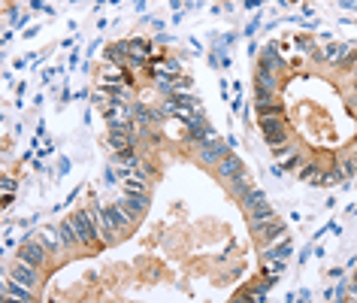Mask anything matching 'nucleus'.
Instances as JSON below:
<instances>
[{"instance_id":"2f4dec72","label":"nucleus","mask_w":357,"mask_h":303,"mask_svg":"<svg viewBox=\"0 0 357 303\" xmlns=\"http://www.w3.org/2000/svg\"><path fill=\"white\" fill-rule=\"evenodd\" d=\"M297 164H300V158H297V155H288V161L281 164V170H291V167H297Z\"/></svg>"},{"instance_id":"5701e85b","label":"nucleus","mask_w":357,"mask_h":303,"mask_svg":"<svg viewBox=\"0 0 357 303\" xmlns=\"http://www.w3.org/2000/svg\"><path fill=\"white\" fill-rule=\"evenodd\" d=\"M61 234V230H58ZM58 234L51 227H43V234H40V240H46V248H61V243H58Z\"/></svg>"},{"instance_id":"b1692460","label":"nucleus","mask_w":357,"mask_h":303,"mask_svg":"<svg viewBox=\"0 0 357 303\" xmlns=\"http://www.w3.org/2000/svg\"><path fill=\"white\" fill-rule=\"evenodd\" d=\"M115 161L124 167H136V155H133V149H124V152H115Z\"/></svg>"},{"instance_id":"f3484780","label":"nucleus","mask_w":357,"mask_h":303,"mask_svg":"<svg viewBox=\"0 0 357 303\" xmlns=\"http://www.w3.org/2000/svg\"><path fill=\"white\" fill-rule=\"evenodd\" d=\"M291 252H294V243L284 237V243H279V246H273V248H266L263 258H266V261H276V258H288Z\"/></svg>"},{"instance_id":"f03ea898","label":"nucleus","mask_w":357,"mask_h":303,"mask_svg":"<svg viewBox=\"0 0 357 303\" xmlns=\"http://www.w3.org/2000/svg\"><path fill=\"white\" fill-rule=\"evenodd\" d=\"M94 212H97V216L100 219H106V221H109L112 224V230H128L130 227V216H128V212H124V206L121 203H112V206H94Z\"/></svg>"},{"instance_id":"c9c22d12","label":"nucleus","mask_w":357,"mask_h":303,"mask_svg":"<svg viewBox=\"0 0 357 303\" xmlns=\"http://www.w3.org/2000/svg\"><path fill=\"white\" fill-rule=\"evenodd\" d=\"M257 25H260V19H255V22H252V25H248V28H245V33H248V37H252V33H255V30H257Z\"/></svg>"},{"instance_id":"6ab92c4d","label":"nucleus","mask_w":357,"mask_h":303,"mask_svg":"<svg viewBox=\"0 0 357 303\" xmlns=\"http://www.w3.org/2000/svg\"><path fill=\"white\" fill-rule=\"evenodd\" d=\"M255 88H266V91H276L273 70H263V67H257V73H255Z\"/></svg>"},{"instance_id":"2eb2a0df","label":"nucleus","mask_w":357,"mask_h":303,"mask_svg":"<svg viewBox=\"0 0 357 303\" xmlns=\"http://www.w3.org/2000/svg\"><path fill=\"white\" fill-rule=\"evenodd\" d=\"M345 55H348V46H345V43H327L324 52H321V58L330 61V64H339Z\"/></svg>"},{"instance_id":"7ed1b4c3","label":"nucleus","mask_w":357,"mask_h":303,"mask_svg":"<svg viewBox=\"0 0 357 303\" xmlns=\"http://www.w3.org/2000/svg\"><path fill=\"white\" fill-rule=\"evenodd\" d=\"M260 134H263V139L270 142V146H281L284 142V121H281V115L260 118Z\"/></svg>"},{"instance_id":"4468645a","label":"nucleus","mask_w":357,"mask_h":303,"mask_svg":"<svg viewBox=\"0 0 357 303\" xmlns=\"http://www.w3.org/2000/svg\"><path fill=\"white\" fill-rule=\"evenodd\" d=\"M109 149L112 152H124V149H130L133 146V134H124V131H109Z\"/></svg>"},{"instance_id":"423d86ee","label":"nucleus","mask_w":357,"mask_h":303,"mask_svg":"<svg viewBox=\"0 0 357 303\" xmlns=\"http://www.w3.org/2000/svg\"><path fill=\"white\" fill-rule=\"evenodd\" d=\"M224 155H227V146H224L221 139H215V137L206 139L203 146H200V161H203V164H218Z\"/></svg>"},{"instance_id":"4be33fe9","label":"nucleus","mask_w":357,"mask_h":303,"mask_svg":"<svg viewBox=\"0 0 357 303\" xmlns=\"http://www.w3.org/2000/svg\"><path fill=\"white\" fill-rule=\"evenodd\" d=\"M281 112H284V106L279 100H273V103H257V115L260 118H266V115H281Z\"/></svg>"},{"instance_id":"ddd939ff","label":"nucleus","mask_w":357,"mask_h":303,"mask_svg":"<svg viewBox=\"0 0 357 303\" xmlns=\"http://www.w3.org/2000/svg\"><path fill=\"white\" fill-rule=\"evenodd\" d=\"M3 297L30 300V291H27V285H25V282H19V279H9V282H3Z\"/></svg>"},{"instance_id":"58836bf2","label":"nucleus","mask_w":357,"mask_h":303,"mask_svg":"<svg viewBox=\"0 0 357 303\" xmlns=\"http://www.w3.org/2000/svg\"><path fill=\"white\" fill-rule=\"evenodd\" d=\"M354 82H357V76H354Z\"/></svg>"},{"instance_id":"412c9836","label":"nucleus","mask_w":357,"mask_h":303,"mask_svg":"<svg viewBox=\"0 0 357 303\" xmlns=\"http://www.w3.org/2000/svg\"><path fill=\"white\" fill-rule=\"evenodd\" d=\"M266 197H263V191L260 188H248V194H242V203H245V209H255L257 203H263Z\"/></svg>"},{"instance_id":"cd10ccee","label":"nucleus","mask_w":357,"mask_h":303,"mask_svg":"<svg viewBox=\"0 0 357 303\" xmlns=\"http://www.w3.org/2000/svg\"><path fill=\"white\" fill-rule=\"evenodd\" d=\"M100 82L103 85H121V73H118V70H106V73L100 76Z\"/></svg>"},{"instance_id":"0eeeda50","label":"nucleus","mask_w":357,"mask_h":303,"mask_svg":"<svg viewBox=\"0 0 357 303\" xmlns=\"http://www.w3.org/2000/svg\"><path fill=\"white\" fill-rule=\"evenodd\" d=\"M255 234L260 237V243H273V240L284 237V224H281L279 219H270V221H260V224H255Z\"/></svg>"},{"instance_id":"4c0bfd02","label":"nucleus","mask_w":357,"mask_h":303,"mask_svg":"<svg viewBox=\"0 0 357 303\" xmlns=\"http://www.w3.org/2000/svg\"><path fill=\"white\" fill-rule=\"evenodd\" d=\"M351 291L357 294V273H354V279H351Z\"/></svg>"},{"instance_id":"c85d7f7f","label":"nucleus","mask_w":357,"mask_h":303,"mask_svg":"<svg viewBox=\"0 0 357 303\" xmlns=\"http://www.w3.org/2000/svg\"><path fill=\"white\" fill-rule=\"evenodd\" d=\"M248 188H252V185H248L245 173H242V176H236V179H233V194H248Z\"/></svg>"},{"instance_id":"aec40b11","label":"nucleus","mask_w":357,"mask_h":303,"mask_svg":"<svg viewBox=\"0 0 357 303\" xmlns=\"http://www.w3.org/2000/svg\"><path fill=\"white\" fill-rule=\"evenodd\" d=\"M106 58H109V61H115V64L130 61V58H128V43H112L109 49H106Z\"/></svg>"},{"instance_id":"6e6552de","label":"nucleus","mask_w":357,"mask_h":303,"mask_svg":"<svg viewBox=\"0 0 357 303\" xmlns=\"http://www.w3.org/2000/svg\"><path fill=\"white\" fill-rule=\"evenodd\" d=\"M19 261H27V264H33V267H40V264L46 261L43 240H40V243H25V246H19Z\"/></svg>"},{"instance_id":"f257e3e1","label":"nucleus","mask_w":357,"mask_h":303,"mask_svg":"<svg viewBox=\"0 0 357 303\" xmlns=\"http://www.w3.org/2000/svg\"><path fill=\"white\" fill-rule=\"evenodd\" d=\"M76 224V234H79V243L82 246H91L97 243V219H94V212H76V216H70Z\"/></svg>"},{"instance_id":"9d476101","label":"nucleus","mask_w":357,"mask_h":303,"mask_svg":"<svg viewBox=\"0 0 357 303\" xmlns=\"http://www.w3.org/2000/svg\"><path fill=\"white\" fill-rule=\"evenodd\" d=\"M152 55V46L146 40H128V58L130 64H146Z\"/></svg>"},{"instance_id":"e433bc0d","label":"nucleus","mask_w":357,"mask_h":303,"mask_svg":"<svg viewBox=\"0 0 357 303\" xmlns=\"http://www.w3.org/2000/svg\"><path fill=\"white\" fill-rule=\"evenodd\" d=\"M245 6H248V9H255V6H260V0H245Z\"/></svg>"},{"instance_id":"39448f33","label":"nucleus","mask_w":357,"mask_h":303,"mask_svg":"<svg viewBox=\"0 0 357 303\" xmlns=\"http://www.w3.org/2000/svg\"><path fill=\"white\" fill-rule=\"evenodd\" d=\"M118 203L124 206V212H128L130 219H139L142 212L149 209V194H146V191H139V194H128V197H121Z\"/></svg>"},{"instance_id":"20e7f679","label":"nucleus","mask_w":357,"mask_h":303,"mask_svg":"<svg viewBox=\"0 0 357 303\" xmlns=\"http://www.w3.org/2000/svg\"><path fill=\"white\" fill-rule=\"evenodd\" d=\"M118 176H121V188L128 191V194H139V191H146L149 188V182H146V176H142L139 170H118Z\"/></svg>"},{"instance_id":"a878e982","label":"nucleus","mask_w":357,"mask_h":303,"mask_svg":"<svg viewBox=\"0 0 357 303\" xmlns=\"http://www.w3.org/2000/svg\"><path fill=\"white\" fill-rule=\"evenodd\" d=\"M342 179H345V173H342V170H330V173H321V179H318V182L336 185V182H342Z\"/></svg>"},{"instance_id":"c756f323","label":"nucleus","mask_w":357,"mask_h":303,"mask_svg":"<svg viewBox=\"0 0 357 303\" xmlns=\"http://www.w3.org/2000/svg\"><path fill=\"white\" fill-rule=\"evenodd\" d=\"M281 270H284V258H276L270 267H263V273H266V276H276V273H281Z\"/></svg>"},{"instance_id":"f8f14e48","label":"nucleus","mask_w":357,"mask_h":303,"mask_svg":"<svg viewBox=\"0 0 357 303\" xmlns=\"http://www.w3.org/2000/svg\"><path fill=\"white\" fill-rule=\"evenodd\" d=\"M12 279H19V282H25V285H37V270H33V264H27V261H22V264H15L12 267Z\"/></svg>"},{"instance_id":"1a4fd4ad","label":"nucleus","mask_w":357,"mask_h":303,"mask_svg":"<svg viewBox=\"0 0 357 303\" xmlns=\"http://www.w3.org/2000/svg\"><path fill=\"white\" fill-rule=\"evenodd\" d=\"M215 170H218V176H224V179H236V176H242L245 170H242V161L236 155H224L221 161L215 164Z\"/></svg>"},{"instance_id":"7c9ffc66","label":"nucleus","mask_w":357,"mask_h":303,"mask_svg":"<svg viewBox=\"0 0 357 303\" xmlns=\"http://www.w3.org/2000/svg\"><path fill=\"white\" fill-rule=\"evenodd\" d=\"M0 188H3V194H12V191L19 188V185H15V179H9V176H3V182H0Z\"/></svg>"},{"instance_id":"dca6fc26","label":"nucleus","mask_w":357,"mask_h":303,"mask_svg":"<svg viewBox=\"0 0 357 303\" xmlns=\"http://www.w3.org/2000/svg\"><path fill=\"white\" fill-rule=\"evenodd\" d=\"M58 230H61V243H67V246H82V243H79V234H76L73 219H64V221L58 224Z\"/></svg>"},{"instance_id":"473e14b6","label":"nucleus","mask_w":357,"mask_h":303,"mask_svg":"<svg viewBox=\"0 0 357 303\" xmlns=\"http://www.w3.org/2000/svg\"><path fill=\"white\" fill-rule=\"evenodd\" d=\"M342 173H345V176H354V173H357V164H354V161H345V164H342Z\"/></svg>"},{"instance_id":"393cba45","label":"nucleus","mask_w":357,"mask_h":303,"mask_svg":"<svg viewBox=\"0 0 357 303\" xmlns=\"http://www.w3.org/2000/svg\"><path fill=\"white\" fill-rule=\"evenodd\" d=\"M300 179H303V182H318V179H321V173H318L315 164H306V167L300 170Z\"/></svg>"},{"instance_id":"bb28decb","label":"nucleus","mask_w":357,"mask_h":303,"mask_svg":"<svg viewBox=\"0 0 357 303\" xmlns=\"http://www.w3.org/2000/svg\"><path fill=\"white\" fill-rule=\"evenodd\" d=\"M276 91H266V88H255V103H273Z\"/></svg>"},{"instance_id":"f704fd0d","label":"nucleus","mask_w":357,"mask_h":303,"mask_svg":"<svg viewBox=\"0 0 357 303\" xmlns=\"http://www.w3.org/2000/svg\"><path fill=\"white\" fill-rule=\"evenodd\" d=\"M58 173H70V161H67V158H61V164H58Z\"/></svg>"},{"instance_id":"9b49d317","label":"nucleus","mask_w":357,"mask_h":303,"mask_svg":"<svg viewBox=\"0 0 357 303\" xmlns=\"http://www.w3.org/2000/svg\"><path fill=\"white\" fill-rule=\"evenodd\" d=\"M260 67H263V70H273V73H276V70H281V67H284V61L279 58V43L266 46V49L260 52Z\"/></svg>"},{"instance_id":"72a5a7b5","label":"nucleus","mask_w":357,"mask_h":303,"mask_svg":"<svg viewBox=\"0 0 357 303\" xmlns=\"http://www.w3.org/2000/svg\"><path fill=\"white\" fill-rule=\"evenodd\" d=\"M297 46H300V52H309V49H312V43H309V40H303V37L297 40Z\"/></svg>"},{"instance_id":"a211bd4d","label":"nucleus","mask_w":357,"mask_h":303,"mask_svg":"<svg viewBox=\"0 0 357 303\" xmlns=\"http://www.w3.org/2000/svg\"><path fill=\"white\" fill-rule=\"evenodd\" d=\"M270 219H276V209L270 206V203H257L255 209H252V224H260V221H270Z\"/></svg>"}]
</instances>
